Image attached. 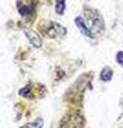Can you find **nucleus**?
<instances>
[{
  "label": "nucleus",
  "instance_id": "f257e3e1",
  "mask_svg": "<svg viewBox=\"0 0 123 128\" xmlns=\"http://www.w3.org/2000/svg\"><path fill=\"white\" fill-rule=\"evenodd\" d=\"M25 34H26V36L28 38L29 42L32 44L35 48H40L42 46L41 38H40V36L35 32H33L32 30H29V29H25Z\"/></svg>",
  "mask_w": 123,
  "mask_h": 128
},
{
  "label": "nucleus",
  "instance_id": "f03ea898",
  "mask_svg": "<svg viewBox=\"0 0 123 128\" xmlns=\"http://www.w3.org/2000/svg\"><path fill=\"white\" fill-rule=\"evenodd\" d=\"M75 24H76V26L78 27V29L80 30V32L84 35H86V36H88V38H92V33H91V30H90V28L87 27L86 25V22L85 20L82 19V17H77L76 19H75Z\"/></svg>",
  "mask_w": 123,
  "mask_h": 128
},
{
  "label": "nucleus",
  "instance_id": "7ed1b4c3",
  "mask_svg": "<svg viewBox=\"0 0 123 128\" xmlns=\"http://www.w3.org/2000/svg\"><path fill=\"white\" fill-rule=\"evenodd\" d=\"M65 33H66V31H65L64 28L61 27L60 25H57V24H54L53 28H51L48 32V34L53 38H61Z\"/></svg>",
  "mask_w": 123,
  "mask_h": 128
},
{
  "label": "nucleus",
  "instance_id": "20e7f679",
  "mask_svg": "<svg viewBox=\"0 0 123 128\" xmlns=\"http://www.w3.org/2000/svg\"><path fill=\"white\" fill-rule=\"evenodd\" d=\"M100 77H101V79L103 80V81H105V82L109 81V80L112 78V70H110L109 67H104Z\"/></svg>",
  "mask_w": 123,
  "mask_h": 128
},
{
  "label": "nucleus",
  "instance_id": "39448f33",
  "mask_svg": "<svg viewBox=\"0 0 123 128\" xmlns=\"http://www.w3.org/2000/svg\"><path fill=\"white\" fill-rule=\"evenodd\" d=\"M64 9H65V2H64V0H59V1H57V6H56V12H57V14L62 15Z\"/></svg>",
  "mask_w": 123,
  "mask_h": 128
},
{
  "label": "nucleus",
  "instance_id": "423d86ee",
  "mask_svg": "<svg viewBox=\"0 0 123 128\" xmlns=\"http://www.w3.org/2000/svg\"><path fill=\"white\" fill-rule=\"evenodd\" d=\"M42 126H43V121L42 120H38V121L34 123L27 124V125L24 126L23 128H42Z\"/></svg>",
  "mask_w": 123,
  "mask_h": 128
},
{
  "label": "nucleus",
  "instance_id": "0eeeda50",
  "mask_svg": "<svg viewBox=\"0 0 123 128\" xmlns=\"http://www.w3.org/2000/svg\"><path fill=\"white\" fill-rule=\"evenodd\" d=\"M117 62L123 65V51H120V52L117 54Z\"/></svg>",
  "mask_w": 123,
  "mask_h": 128
}]
</instances>
